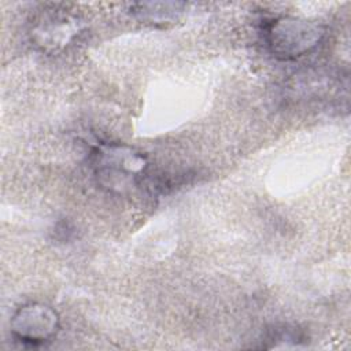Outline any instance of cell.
Wrapping results in <instances>:
<instances>
[{"label":"cell","mask_w":351,"mask_h":351,"mask_svg":"<svg viewBox=\"0 0 351 351\" xmlns=\"http://www.w3.org/2000/svg\"><path fill=\"white\" fill-rule=\"evenodd\" d=\"M10 329L18 343L27 347H41L56 337L60 318L51 306L32 302L16 308L11 317Z\"/></svg>","instance_id":"obj_3"},{"label":"cell","mask_w":351,"mask_h":351,"mask_svg":"<svg viewBox=\"0 0 351 351\" xmlns=\"http://www.w3.org/2000/svg\"><path fill=\"white\" fill-rule=\"evenodd\" d=\"M137 14L141 19L147 21H167L182 11V3H140L136 4Z\"/></svg>","instance_id":"obj_4"},{"label":"cell","mask_w":351,"mask_h":351,"mask_svg":"<svg viewBox=\"0 0 351 351\" xmlns=\"http://www.w3.org/2000/svg\"><path fill=\"white\" fill-rule=\"evenodd\" d=\"M325 37V27L317 21L281 15L263 26V41L271 55L281 60L303 58L318 48Z\"/></svg>","instance_id":"obj_1"},{"label":"cell","mask_w":351,"mask_h":351,"mask_svg":"<svg viewBox=\"0 0 351 351\" xmlns=\"http://www.w3.org/2000/svg\"><path fill=\"white\" fill-rule=\"evenodd\" d=\"M92 166L103 186L122 191L143 177L148 163L141 152L129 145L103 143L92 151Z\"/></svg>","instance_id":"obj_2"}]
</instances>
